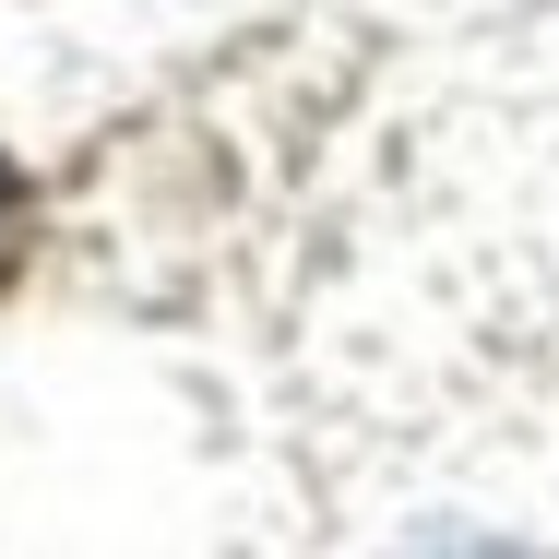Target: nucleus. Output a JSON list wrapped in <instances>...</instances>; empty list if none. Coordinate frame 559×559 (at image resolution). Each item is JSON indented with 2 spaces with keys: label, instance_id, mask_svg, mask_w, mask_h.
Listing matches in <instances>:
<instances>
[]
</instances>
